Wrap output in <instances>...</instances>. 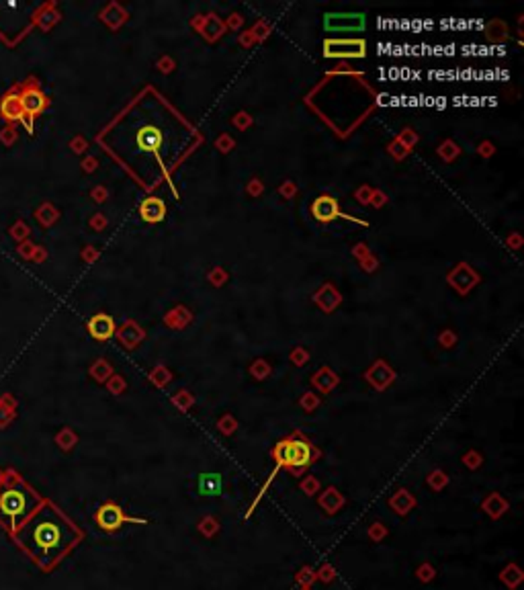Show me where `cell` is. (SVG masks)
Returning a JSON list of instances; mask_svg holds the SVG:
<instances>
[{
    "label": "cell",
    "instance_id": "obj_27",
    "mask_svg": "<svg viewBox=\"0 0 524 590\" xmlns=\"http://www.w3.org/2000/svg\"><path fill=\"white\" fill-rule=\"evenodd\" d=\"M173 402H175V404H176V406H178V408H180V410H188V408L193 406L195 398L191 396V392H186V390H180V392H176V394H175Z\"/></svg>",
    "mask_w": 524,
    "mask_h": 590
},
{
    "label": "cell",
    "instance_id": "obj_34",
    "mask_svg": "<svg viewBox=\"0 0 524 590\" xmlns=\"http://www.w3.org/2000/svg\"><path fill=\"white\" fill-rule=\"evenodd\" d=\"M301 590H311V589H301Z\"/></svg>",
    "mask_w": 524,
    "mask_h": 590
},
{
    "label": "cell",
    "instance_id": "obj_24",
    "mask_svg": "<svg viewBox=\"0 0 524 590\" xmlns=\"http://www.w3.org/2000/svg\"><path fill=\"white\" fill-rule=\"evenodd\" d=\"M416 578L422 582V584H430L434 578H436V568L430 564V562H422L416 570Z\"/></svg>",
    "mask_w": 524,
    "mask_h": 590
},
{
    "label": "cell",
    "instance_id": "obj_31",
    "mask_svg": "<svg viewBox=\"0 0 524 590\" xmlns=\"http://www.w3.org/2000/svg\"><path fill=\"white\" fill-rule=\"evenodd\" d=\"M463 464H465L469 470H477V468H481V464H483V457H481L477 451H469V453H465V455H463Z\"/></svg>",
    "mask_w": 524,
    "mask_h": 590
},
{
    "label": "cell",
    "instance_id": "obj_11",
    "mask_svg": "<svg viewBox=\"0 0 524 590\" xmlns=\"http://www.w3.org/2000/svg\"><path fill=\"white\" fill-rule=\"evenodd\" d=\"M389 508L398 515V517H408L409 513L418 506V500H416V496L409 492V490H406V488H400V490H396L394 492V496H389Z\"/></svg>",
    "mask_w": 524,
    "mask_h": 590
},
{
    "label": "cell",
    "instance_id": "obj_7",
    "mask_svg": "<svg viewBox=\"0 0 524 590\" xmlns=\"http://www.w3.org/2000/svg\"><path fill=\"white\" fill-rule=\"evenodd\" d=\"M0 117L6 121H21L27 127V121L21 109V101H19V86H14L0 99Z\"/></svg>",
    "mask_w": 524,
    "mask_h": 590
},
{
    "label": "cell",
    "instance_id": "obj_12",
    "mask_svg": "<svg viewBox=\"0 0 524 590\" xmlns=\"http://www.w3.org/2000/svg\"><path fill=\"white\" fill-rule=\"evenodd\" d=\"M365 27V17L362 15H328L326 17V29L332 31H358Z\"/></svg>",
    "mask_w": 524,
    "mask_h": 590
},
{
    "label": "cell",
    "instance_id": "obj_3",
    "mask_svg": "<svg viewBox=\"0 0 524 590\" xmlns=\"http://www.w3.org/2000/svg\"><path fill=\"white\" fill-rule=\"evenodd\" d=\"M41 502L43 498L29 484L8 472L0 479V527L12 537Z\"/></svg>",
    "mask_w": 524,
    "mask_h": 590
},
{
    "label": "cell",
    "instance_id": "obj_10",
    "mask_svg": "<svg viewBox=\"0 0 524 590\" xmlns=\"http://www.w3.org/2000/svg\"><path fill=\"white\" fill-rule=\"evenodd\" d=\"M479 508H481L483 515H487L492 521H500V519L510 511V502H508L500 492H492V494H487V496L481 500Z\"/></svg>",
    "mask_w": 524,
    "mask_h": 590
},
{
    "label": "cell",
    "instance_id": "obj_20",
    "mask_svg": "<svg viewBox=\"0 0 524 590\" xmlns=\"http://www.w3.org/2000/svg\"><path fill=\"white\" fill-rule=\"evenodd\" d=\"M197 531L201 533L205 539H213L217 533L222 531V525H220L217 517H213V515H205V517L197 523Z\"/></svg>",
    "mask_w": 524,
    "mask_h": 590
},
{
    "label": "cell",
    "instance_id": "obj_9",
    "mask_svg": "<svg viewBox=\"0 0 524 590\" xmlns=\"http://www.w3.org/2000/svg\"><path fill=\"white\" fill-rule=\"evenodd\" d=\"M365 377H367V381H369L377 392H383V390H387V388L394 383L396 371H391L383 361H379V363H375V365L365 373Z\"/></svg>",
    "mask_w": 524,
    "mask_h": 590
},
{
    "label": "cell",
    "instance_id": "obj_2",
    "mask_svg": "<svg viewBox=\"0 0 524 590\" xmlns=\"http://www.w3.org/2000/svg\"><path fill=\"white\" fill-rule=\"evenodd\" d=\"M271 455H273V459H275V470L269 475L266 484L260 488L258 496L252 500V504H250V508L246 511V517H244V519H250V517L254 515L258 502H260L262 496L266 494L271 482L275 479V475L279 473V470H287L291 475H303V473L307 472V470L320 459L322 453H320V449H318L303 432L295 430V432H291V435L285 437V439H281V441L273 447Z\"/></svg>",
    "mask_w": 524,
    "mask_h": 590
},
{
    "label": "cell",
    "instance_id": "obj_4",
    "mask_svg": "<svg viewBox=\"0 0 524 590\" xmlns=\"http://www.w3.org/2000/svg\"><path fill=\"white\" fill-rule=\"evenodd\" d=\"M19 101H21V109H23L25 121H27V131L33 133V119L37 117V115H41L50 107V99L37 86V82L33 78H29L27 82H23L19 86Z\"/></svg>",
    "mask_w": 524,
    "mask_h": 590
},
{
    "label": "cell",
    "instance_id": "obj_33",
    "mask_svg": "<svg viewBox=\"0 0 524 590\" xmlns=\"http://www.w3.org/2000/svg\"><path fill=\"white\" fill-rule=\"evenodd\" d=\"M109 388H111V392H115V394H119V392H121V390L125 388V381H123L121 377H115V379H113V381L109 383Z\"/></svg>",
    "mask_w": 524,
    "mask_h": 590
},
{
    "label": "cell",
    "instance_id": "obj_19",
    "mask_svg": "<svg viewBox=\"0 0 524 590\" xmlns=\"http://www.w3.org/2000/svg\"><path fill=\"white\" fill-rule=\"evenodd\" d=\"M313 386H316L322 394H328V392H332V390L338 386V377H336L334 371H330V369L324 367V369H320V371L316 373Z\"/></svg>",
    "mask_w": 524,
    "mask_h": 590
},
{
    "label": "cell",
    "instance_id": "obj_18",
    "mask_svg": "<svg viewBox=\"0 0 524 590\" xmlns=\"http://www.w3.org/2000/svg\"><path fill=\"white\" fill-rule=\"evenodd\" d=\"M222 490V475L220 473H203L199 477V494L201 496H217Z\"/></svg>",
    "mask_w": 524,
    "mask_h": 590
},
{
    "label": "cell",
    "instance_id": "obj_6",
    "mask_svg": "<svg viewBox=\"0 0 524 590\" xmlns=\"http://www.w3.org/2000/svg\"><path fill=\"white\" fill-rule=\"evenodd\" d=\"M318 504H320V508H322L328 517H334V515H338V513L347 506V496H345L336 486H328V488L318 496Z\"/></svg>",
    "mask_w": 524,
    "mask_h": 590
},
{
    "label": "cell",
    "instance_id": "obj_8",
    "mask_svg": "<svg viewBox=\"0 0 524 590\" xmlns=\"http://www.w3.org/2000/svg\"><path fill=\"white\" fill-rule=\"evenodd\" d=\"M324 54L328 58H358L365 56V41H326Z\"/></svg>",
    "mask_w": 524,
    "mask_h": 590
},
{
    "label": "cell",
    "instance_id": "obj_25",
    "mask_svg": "<svg viewBox=\"0 0 524 590\" xmlns=\"http://www.w3.org/2000/svg\"><path fill=\"white\" fill-rule=\"evenodd\" d=\"M320 488H322V484H320V479L318 477H313V475H305L303 479H301V484H299V490L305 494V496H316L318 492H320Z\"/></svg>",
    "mask_w": 524,
    "mask_h": 590
},
{
    "label": "cell",
    "instance_id": "obj_22",
    "mask_svg": "<svg viewBox=\"0 0 524 590\" xmlns=\"http://www.w3.org/2000/svg\"><path fill=\"white\" fill-rule=\"evenodd\" d=\"M295 582L299 584V589H311L313 582H318L316 570H313L311 566H301L299 572L295 574Z\"/></svg>",
    "mask_w": 524,
    "mask_h": 590
},
{
    "label": "cell",
    "instance_id": "obj_28",
    "mask_svg": "<svg viewBox=\"0 0 524 590\" xmlns=\"http://www.w3.org/2000/svg\"><path fill=\"white\" fill-rule=\"evenodd\" d=\"M217 426H220V430H222L224 435H233V432H235V428H237V422H235V418H233V416L226 414V416H222V418H220Z\"/></svg>",
    "mask_w": 524,
    "mask_h": 590
},
{
    "label": "cell",
    "instance_id": "obj_21",
    "mask_svg": "<svg viewBox=\"0 0 524 590\" xmlns=\"http://www.w3.org/2000/svg\"><path fill=\"white\" fill-rule=\"evenodd\" d=\"M449 482H451V477L443 470H432V472L428 473V477H426V484H428V488L432 492H443L449 486Z\"/></svg>",
    "mask_w": 524,
    "mask_h": 590
},
{
    "label": "cell",
    "instance_id": "obj_14",
    "mask_svg": "<svg viewBox=\"0 0 524 590\" xmlns=\"http://www.w3.org/2000/svg\"><path fill=\"white\" fill-rule=\"evenodd\" d=\"M88 332L97 341H107L115 334V322L107 314H97L88 322Z\"/></svg>",
    "mask_w": 524,
    "mask_h": 590
},
{
    "label": "cell",
    "instance_id": "obj_30",
    "mask_svg": "<svg viewBox=\"0 0 524 590\" xmlns=\"http://www.w3.org/2000/svg\"><path fill=\"white\" fill-rule=\"evenodd\" d=\"M250 373L256 377V379H266L269 375H271V367L264 363V361H256L254 365H252V369H250Z\"/></svg>",
    "mask_w": 524,
    "mask_h": 590
},
{
    "label": "cell",
    "instance_id": "obj_1",
    "mask_svg": "<svg viewBox=\"0 0 524 590\" xmlns=\"http://www.w3.org/2000/svg\"><path fill=\"white\" fill-rule=\"evenodd\" d=\"M82 539L84 531L50 500H43L12 535V541L43 572H52Z\"/></svg>",
    "mask_w": 524,
    "mask_h": 590
},
{
    "label": "cell",
    "instance_id": "obj_16",
    "mask_svg": "<svg viewBox=\"0 0 524 590\" xmlns=\"http://www.w3.org/2000/svg\"><path fill=\"white\" fill-rule=\"evenodd\" d=\"M498 578H500V582L506 587L508 590H516L521 584H523L524 580V572L521 570V566L518 564H508L500 574H498Z\"/></svg>",
    "mask_w": 524,
    "mask_h": 590
},
{
    "label": "cell",
    "instance_id": "obj_17",
    "mask_svg": "<svg viewBox=\"0 0 524 590\" xmlns=\"http://www.w3.org/2000/svg\"><path fill=\"white\" fill-rule=\"evenodd\" d=\"M164 213H166V207L160 199L152 197V199H146L142 203V218L146 222H160L164 218Z\"/></svg>",
    "mask_w": 524,
    "mask_h": 590
},
{
    "label": "cell",
    "instance_id": "obj_29",
    "mask_svg": "<svg viewBox=\"0 0 524 590\" xmlns=\"http://www.w3.org/2000/svg\"><path fill=\"white\" fill-rule=\"evenodd\" d=\"M150 379L158 386V388H164L168 381H171V373L166 371V369H162V367H158V369H154L152 371V375H150Z\"/></svg>",
    "mask_w": 524,
    "mask_h": 590
},
{
    "label": "cell",
    "instance_id": "obj_26",
    "mask_svg": "<svg viewBox=\"0 0 524 590\" xmlns=\"http://www.w3.org/2000/svg\"><path fill=\"white\" fill-rule=\"evenodd\" d=\"M336 576H338V572H336V568L332 566V564H322L318 570H316V578L320 580V582H324V584H330V582H334L336 580Z\"/></svg>",
    "mask_w": 524,
    "mask_h": 590
},
{
    "label": "cell",
    "instance_id": "obj_15",
    "mask_svg": "<svg viewBox=\"0 0 524 590\" xmlns=\"http://www.w3.org/2000/svg\"><path fill=\"white\" fill-rule=\"evenodd\" d=\"M160 144H162V133H160L158 127H144V129H139V133H137V146H139L142 150L158 152Z\"/></svg>",
    "mask_w": 524,
    "mask_h": 590
},
{
    "label": "cell",
    "instance_id": "obj_13",
    "mask_svg": "<svg viewBox=\"0 0 524 590\" xmlns=\"http://www.w3.org/2000/svg\"><path fill=\"white\" fill-rule=\"evenodd\" d=\"M311 211H313L316 220H320V222H332L334 218L340 216L338 203H336V199L330 197V195L318 197V199L313 201V205H311Z\"/></svg>",
    "mask_w": 524,
    "mask_h": 590
},
{
    "label": "cell",
    "instance_id": "obj_23",
    "mask_svg": "<svg viewBox=\"0 0 524 590\" xmlns=\"http://www.w3.org/2000/svg\"><path fill=\"white\" fill-rule=\"evenodd\" d=\"M387 535H389V529H387V525L381 523V521H375V523H371V525L367 527V537H369V541H373V543H381Z\"/></svg>",
    "mask_w": 524,
    "mask_h": 590
},
{
    "label": "cell",
    "instance_id": "obj_5",
    "mask_svg": "<svg viewBox=\"0 0 524 590\" xmlns=\"http://www.w3.org/2000/svg\"><path fill=\"white\" fill-rule=\"evenodd\" d=\"M95 523L101 531L117 533L123 525H150L148 519L127 515L117 502H103L95 513Z\"/></svg>",
    "mask_w": 524,
    "mask_h": 590
},
{
    "label": "cell",
    "instance_id": "obj_32",
    "mask_svg": "<svg viewBox=\"0 0 524 590\" xmlns=\"http://www.w3.org/2000/svg\"><path fill=\"white\" fill-rule=\"evenodd\" d=\"M301 406H303V410H305V412H313V410L320 406V398H318L316 394H311V392H309V394H305V396L301 398Z\"/></svg>",
    "mask_w": 524,
    "mask_h": 590
}]
</instances>
